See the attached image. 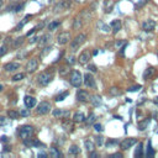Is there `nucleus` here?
Here are the masks:
<instances>
[{"label":"nucleus","instance_id":"f257e3e1","mask_svg":"<svg viewBox=\"0 0 158 158\" xmlns=\"http://www.w3.org/2000/svg\"><path fill=\"white\" fill-rule=\"evenodd\" d=\"M54 78V70L53 69H48V70H44L42 73H40V75L37 77V83L40 86H47Z\"/></svg>","mask_w":158,"mask_h":158},{"label":"nucleus","instance_id":"f03ea898","mask_svg":"<svg viewBox=\"0 0 158 158\" xmlns=\"http://www.w3.org/2000/svg\"><path fill=\"white\" fill-rule=\"evenodd\" d=\"M69 83L74 88H80V85L83 84V74L79 70H72L69 75Z\"/></svg>","mask_w":158,"mask_h":158},{"label":"nucleus","instance_id":"7ed1b4c3","mask_svg":"<svg viewBox=\"0 0 158 158\" xmlns=\"http://www.w3.org/2000/svg\"><path fill=\"white\" fill-rule=\"evenodd\" d=\"M86 41V35L85 33H79L78 36H75L74 40L70 41V51L72 52H75L79 49V47Z\"/></svg>","mask_w":158,"mask_h":158},{"label":"nucleus","instance_id":"20e7f679","mask_svg":"<svg viewBox=\"0 0 158 158\" xmlns=\"http://www.w3.org/2000/svg\"><path fill=\"white\" fill-rule=\"evenodd\" d=\"M33 133H35V130H33V127L30 126V125H23V126L19 127V136H20V138H21L22 141H23V139H27V138H30V137H32Z\"/></svg>","mask_w":158,"mask_h":158},{"label":"nucleus","instance_id":"39448f33","mask_svg":"<svg viewBox=\"0 0 158 158\" xmlns=\"http://www.w3.org/2000/svg\"><path fill=\"white\" fill-rule=\"evenodd\" d=\"M51 110V104L48 101H41L38 105H37V109H36V114L37 115H46L48 114Z\"/></svg>","mask_w":158,"mask_h":158},{"label":"nucleus","instance_id":"423d86ee","mask_svg":"<svg viewBox=\"0 0 158 158\" xmlns=\"http://www.w3.org/2000/svg\"><path fill=\"white\" fill-rule=\"evenodd\" d=\"M83 83L86 88H90V89H95L96 88V83H95V79L94 77L90 74V73H85L83 75Z\"/></svg>","mask_w":158,"mask_h":158},{"label":"nucleus","instance_id":"0eeeda50","mask_svg":"<svg viewBox=\"0 0 158 158\" xmlns=\"http://www.w3.org/2000/svg\"><path fill=\"white\" fill-rule=\"evenodd\" d=\"M72 5V1L70 0H60L59 2H57L53 7V11L54 12H58V11H62V10H65V9H69Z\"/></svg>","mask_w":158,"mask_h":158},{"label":"nucleus","instance_id":"6e6552de","mask_svg":"<svg viewBox=\"0 0 158 158\" xmlns=\"http://www.w3.org/2000/svg\"><path fill=\"white\" fill-rule=\"evenodd\" d=\"M91 58V53L88 51V49H84L80 54H79V57H78V62L81 64V65H85V64H88L89 63V59Z\"/></svg>","mask_w":158,"mask_h":158},{"label":"nucleus","instance_id":"1a4fd4ad","mask_svg":"<svg viewBox=\"0 0 158 158\" xmlns=\"http://www.w3.org/2000/svg\"><path fill=\"white\" fill-rule=\"evenodd\" d=\"M70 40V33L69 32H60L58 36H57V43L60 44V46H64L69 42Z\"/></svg>","mask_w":158,"mask_h":158},{"label":"nucleus","instance_id":"9d476101","mask_svg":"<svg viewBox=\"0 0 158 158\" xmlns=\"http://www.w3.org/2000/svg\"><path fill=\"white\" fill-rule=\"evenodd\" d=\"M37 68H38V59L37 58H31L26 64V72H28V73L36 72Z\"/></svg>","mask_w":158,"mask_h":158},{"label":"nucleus","instance_id":"9b49d317","mask_svg":"<svg viewBox=\"0 0 158 158\" xmlns=\"http://www.w3.org/2000/svg\"><path fill=\"white\" fill-rule=\"evenodd\" d=\"M137 143V139L136 138H132V137H128V138H125L122 142H121V149H123V151H126V149H130L133 144H136Z\"/></svg>","mask_w":158,"mask_h":158},{"label":"nucleus","instance_id":"f8f14e48","mask_svg":"<svg viewBox=\"0 0 158 158\" xmlns=\"http://www.w3.org/2000/svg\"><path fill=\"white\" fill-rule=\"evenodd\" d=\"M77 100L78 101H81V102H86V101H90V94L86 91V90H78L77 91Z\"/></svg>","mask_w":158,"mask_h":158},{"label":"nucleus","instance_id":"ddd939ff","mask_svg":"<svg viewBox=\"0 0 158 158\" xmlns=\"http://www.w3.org/2000/svg\"><path fill=\"white\" fill-rule=\"evenodd\" d=\"M154 27H156V22H154L153 20H151V19H148V20H146V21L142 22V28H143L144 31H147V32L153 31Z\"/></svg>","mask_w":158,"mask_h":158},{"label":"nucleus","instance_id":"4468645a","mask_svg":"<svg viewBox=\"0 0 158 158\" xmlns=\"http://www.w3.org/2000/svg\"><path fill=\"white\" fill-rule=\"evenodd\" d=\"M23 102H25V106H26V107H28V109L35 107V106H36V104H37L36 99H35L33 96H30V95H26V96L23 98Z\"/></svg>","mask_w":158,"mask_h":158},{"label":"nucleus","instance_id":"2eb2a0df","mask_svg":"<svg viewBox=\"0 0 158 158\" xmlns=\"http://www.w3.org/2000/svg\"><path fill=\"white\" fill-rule=\"evenodd\" d=\"M70 115V112L69 111H64V110H62V109H54L53 110V116L54 117H59V118H67L68 116Z\"/></svg>","mask_w":158,"mask_h":158},{"label":"nucleus","instance_id":"dca6fc26","mask_svg":"<svg viewBox=\"0 0 158 158\" xmlns=\"http://www.w3.org/2000/svg\"><path fill=\"white\" fill-rule=\"evenodd\" d=\"M4 69L6 72H15V70L20 69V63H17V62H9V63H6L4 65Z\"/></svg>","mask_w":158,"mask_h":158},{"label":"nucleus","instance_id":"f3484780","mask_svg":"<svg viewBox=\"0 0 158 158\" xmlns=\"http://www.w3.org/2000/svg\"><path fill=\"white\" fill-rule=\"evenodd\" d=\"M85 118L86 117H85V115L81 111H77L73 115V122H75V123H81V122L85 121Z\"/></svg>","mask_w":158,"mask_h":158},{"label":"nucleus","instance_id":"a211bd4d","mask_svg":"<svg viewBox=\"0 0 158 158\" xmlns=\"http://www.w3.org/2000/svg\"><path fill=\"white\" fill-rule=\"evenodd\" d=\"M51 35L49 33H44L41 38H40V41H38V47H44V46H47L49 42H51Z\"/></svg>","mask_w":158,"mask_h":158},{"label":"nucleus","instance_id":"6ab92c4d","mask_svg":"<svg viewBox=\"0 0 158 158\" xmlns=\"http://www.w3.org/2000/svg\"><path fill=\"white\" fill-rule=\"evenodd\" d=\"M83 23H84L83 17H81L80 15L77 16V17L74 19V21H73V30H80V28L83 27Z\"/></svg>","mask_w":158,"mask_h":158},{"label":"nucleus","instance_id":"aec40b11","mask_svg":"<svg viewBox=\"0 0 158 158\" xmlns=\"http://www.w3.org/2000/svg\"><path fill=\"white\" fill-rule=\"evenodd\" d=\"M110 27L112 28V32H114V33H117V32L121 30V21H120V20H114V21H111Z\"/></svg>","mask_w":158,"mask_h":158},{"label":"nucleus","instance_id":"412c9836","mask_svg":"<svg viewBox=\"0 0 158 158\" xmlns=\"http://www.w3.org/2000/svg\"><path fill=\"white\" fill-rule=\"evenodd\" d=\"M63 154H62V152L59 151V148H57V147H51V149H49V157H52V158H59V157H62Z\"/></svg>","mask_w":158,"mask_h":158},{"label":"nucleus","instance_id":"4be33fe9","mask_svg":"<svg viewBox=\"0 0 158 158\" xmlns=\"http://www.w3.org/2000/svg\"><path fill=\"white\" fill-rule=\"evenodd\" d=\"M90 102L93 104V106H100L102 102V99L100 95H93L90 96Z\"/></svg>","mask_w":158,"mask_h":158},{"label":"nucleus","instance_id":"5701e85b","mask_svg":"<svg viewBox=\"0 0 158 158\" xmlns=\"http://www.w3.org/2000/svg\"><path fill=\"white\" fill-rule=\"evenodd\" d=\"M28 19H31V15H26V16L22 19V21H21V22H20V23H19V25L15 27V30H14V31H20V30H21V28H22V27H23V26L27 23Z\"/></svg>","mask_w":158,"mask_h":158},{"label":"nucleus","instance_id":"b1692460","mask_svg":"<svg viewBox=\"0 0 158 158\" xmlns=\"http://www.w3.org/2000/svg\"><path fill=\"white\" fill-rule=\"evenodd\" d=\"M153 73H154V68L153 67H148L146 70H144V73H143V79H149L152 75H153Z\"/></svg>","mask_w":158,"mask_h":158},{"label":"nucleus","instance_id":"393cba45","mask_svg":"<svg viewBox=\"0 0 158 158\" xmlns=\"http://www.w3.org/2000/svg\"><path fill=\"white\" fill-rule=\"evenodd\" d=\"M84 147H85V149H86L88 152H91V151H94L95 144H94V142H93V141L86 139V141H84Z\"/></svg>","mask_w":158,"mask_h":158},{"label":"nucleus","instance_id":"a878e982","mask_svg":"<svg viewBox=\"0 0 158 158\" xmlns=\"http://www.w3.org/2000/svg\"><path fill=\"white\" fill-rule=\"evenodd\" d=\"M68 152H69V154H73V156H77V154H79L80 153V148L77 146V144H73L72 147H69V149H68Z\"/></svg>","mask_w":158,"mask_h":158},{"label":"nucleus","instance_id":"bb28decb","mask_svg":"<svg viewBox=\"0 0 158 158\" xmlns=\"http://www.w3.org/2000/svg\"><path fill=\"white\" fill-rule=\"evenodd\" d=\"M143 156V144L142 143H138V146H137V148H136V151H135V157H142Z\"/></svg>","mask_w":158,"mask_h":158},{"label":"nucleus","instance_id":"cd10ccee","mask_svg":"<svg viewBox=\"0 0 158 158\" xmlns=\"http://www.w3.org/2000/svg\"><path fill=\"white\" fill-rule=\"evenodd\" d=\"M23 40H25V37H19V38H16L15 41H14V43H12V48H19L22 43H23Z\"/></svg>","mask_w":158,"mask_h":158},{"label":"nucleus","instance_id":"c85d7f7f","mask_svg":"<svg viewBox=\"0 0 158 158\" xmlns=\"http://www.w3.org/2000/svg\"><path fill=\"white\" fill-rule=\"evenodd\" d=\"M95 118H96V115H95L94 112H90V114H89V116L85 118V121H86V123H88V125H91V123H94V122H95Z\"/></svg>","mask_w":158,"mask_h":158},{"label":"nucleus","instance_id":"c756f323","mask_svg":"<svg viewBox=\"0 0 158 158\" xmlns=\"http://www.w3.org/2000/svg\"><path fill=\"white\" fill-rule=\"evenodd\" d=\"M147 157H153L154 156V151L152 148V144H151V141L147 142V153H146Z\"/></svg>","mask_w":158,"mask_h":158},{"label":"nucleus","instance_id":"7c9ffc66","mask_svg":"<svg viewBox=\"0 0 158 158\" xmlns=\"http://www.w3.org/2000/svg\"><path fill=\"white\" fill-rule=\"evenodd\" d=\"M109 94H110L111 96H117V95L121 94V90H120L118 88H116V86H112V88L109 90Z\"/></svg>","mask_w":158,"mask_h":158},{"label":"nucleus","instance_id":"2f4dec72","mask_svg":"<svg viewBox=\"0 0 158 158\" xmlns=\"http://www.w3.org/2000/svg\"><path fill=\"white\" fill-rule=\"evenodd\" d=\"M7 116H9V118L15 120V118H17V117L20 116V114H19V111H15V110H9V111H7Z\"/></svg>","mask_w":158,"mask_h":158},{"label":"nucleus","instance_id":"473e14b6","mask_svg":"<svg viewBox=\"0 0 158 158\" xmlns=\"http://www.w3.org/2000/svg\"><path fill=\"white\" fill-rule=\"evenodd\" d=\"M59 25H60L59 21H52V22L48 23V30H49V31H54Z\"/></svg>","mask_w":158,"mask_h":158},{"label":"nucleus","instance_id":"72a5a7b5","mask_svg":"<svg viewBox=\"0 0 158 158\" xmlns=\"http://www.w3.org/2000/svg\"><path fill=\"white\" fill-rule=\"evenodd\" d=\"M68 95H69V91H64V93H62V94L57 95V96L54 98V100H56V101H63Z\"/></svg>","mask_w":158,"mask_h":158},{"label":"nucleus","instance_id":"f704fd0d","mask_svg":"<svg viewBox=\"0 0 158 158\" xmlns=\"http://www.w3.org/2000/svg\"><path fill=\"white\" fill-rule=\"evenodd\" d=\"M22 9H23V4H21V5H11V6H9V10H12V11H15V12L21 11Z\"/></svg>","mask_w":158,"mask_h":158},{"label":"nucleus","instance_id":"c9c22d12","mask_svg":"<svg viewBox=\"0 0 158 158\" xmlns=\"http://www.w3.org/2000/svg\"><path fill=\"white\" fill-rule=\"evenodd\" d=\"M25 78V73H17V74H15L14 77H12V80L14 81H20V80H22Z\"/></svg>","mask_w":158,"mask_h":158},{"label":"nucleus","instance_id":"e433bc0d","mask_svg":"<svg viewBox=\"0 0 158 158\" xmlns=\"http://www.w3.org/2000/svg\"><path fill=\"white\" fill-rule=\"evenodd\" d=\"M7 51H9V47H7V44H6V43H4V44L0 47V57L5 56V54L7 53Z\"/></svg>","mask_w":158,"mask_h":158},{"label":"nucleus","instance_id":"4c0bfd02","mask_svg":"<svg viewBox=\"0 0 158 158\" xmlns=\"http://www.w3.org/2000/svg\"><path fill=\"white\" fill-rule=\"evenodd\" d=\"M19 114H20V116H22V117H27V116H30L31 112H30V109L27 107V109H21Z\"/></svg>","mask_w":158,"mask_h":158},{"label":"nucleus","instance_id":"58836bf2","mask_svg":"<svg viewBox=\"0 0 158 158\" xmlns=\"http://www.w3.org/2000/svg\"><path fill=\"white\" fill-rule=\"evenodd\" d=\"M51 49H52V47H51V46H44L43 51L41 52V56H42V57H44L47 53H49V52H51Z\"/></svg>","mask_w":158,"mask_h":158},{"label":"nucleus","instance_id":"ea45409f","mask_svg":"<svg viewBox=\"0 0 158 158\" xmlns=\"http://www.w3.org/2000/svg\"><path fill=\"white\" fill-rule=\"evenodd\" d=\"M63 127H64L65 130L72 128V123L69 122V120H68V118H64V121H63Z\"/></svg>","mask_w":158,"mask_h":158},{"label":"nucleus","instance_id":"a19ab883","mask_svg":"<svg viewBox=\"0 0 158 158\" xmlns=\"http://www.w3.org/2000/svg\"><path fill=\"white\" fill-rule=\"evenodd\" d=\"M94 130H95L96 132H101L104 128H102V126H101L100 123H94Z\"/></svg>","mask_w":158,"mask_h":158},{"label":"nucleus","instance_id":"79ce46f5","mask_svg":"<svg viewBox=\"0 0 158 158\" xmlns=\"http://www.w3.org/2000/svg\"><path fill=\"white\" fill-rule=\"evenodd\" d=\"M147 123H148V120H146L144 122H141L139 125H138V128L142 131V130H146V126H147Z\"/></svg>","mask_w":158,"mask_h":158},{"label":"nucleus","instance_id":"37998d69","mask_svg":"<svg viewBox=\"0 0 158 158\" xmlns=\"http://www.w3.org/2000/svg\"><path fill=\"white\" fill-rule=\"evenodd\" d=\"M59 73H60V75H65L67 73H69V69H68V68H65V67H63V68H60V69H59Z\"/></svg>","mask_w":158,"mask_h":158},{"label":"nucleus","instance_id":"c03bdc74","mask_svg":"<svg viewBox=\"0 0 158 158\" xmlns=\"http://www.w3.org/2000/svg\"><path fill=\"white\" fill-rule=\"evenodd\" d=\"M102 143H104V137H101V136L96 137V144L98 146H102Z\"/></svg>","mask_w":158,"mask_h":158},{"label":"nucleus","instance_id":"a18cd8bd","mask_svg":"<svg viewBox=\"0 0 158 158\" xmlns=\"http://www.w3.org/2000/svg\"><path fill=\"white\" fill-rule=\"evenodd\" d=\"M7 123V118L4 116H0V126H5Z\"/></svg>","mask_w":158,"mask_h":158},{"label":"nucleus","instance_id":"49530a36","mask_svg":"<svg viewBox=\"0 0 158 158\" xmlns=\"http://www.w3.org/2000/svg\"><path fill=\"white\" fill-rule=\"evenodd\" d=\"M88 69H89L91 73H96V70H98L96 67H95L94 64H89V65H88Z\"/></svg>","mask_w":158,"mask_h":158},{"label":"nucleus","instance_id":"de8ad7c7","mask_svg":"<svg viewBox=\"0 0 158 158\" xmlns=\"http://www.w3.org/2000/svg\"><path fill=\"white\" fill-rule=\"evenodd\" d=\"M139 89H141V85H135V86L128 88L127 90H128V91H137V90H139Z\"/></svg>","mask_w":158,"mask_h":158},{"label":"nucleus","instance_id":"09e8293b","mask_svg":"<svg viewBox=\"0 0 158 158\" xmlns=\"http://www.w3.org/2000/svg\"><path fill=\"white\" fill-rule=\"evenodd\" d=\"M37 30H38V28H37V26H36V27H33V28H32V30H31V31H30V32H28L26 36H27V37H31V36H32V35H33V33H35Z\"/></svg>","mask_w":158,"mask_h":158},{"label":"nucleus","instance_id":"8fccbe9b","mask_svg":"<svg viewBox=\"0 0 158 158\" xmlns=\"http://www.w3.org/2000/svg\"><path fill=\"white\" fill-rule=\"evenodd\" d=\"M37 40H38V37L37 36H31V38H30V43H36L37 42Z\"/></svg>","mask_w":158,"mask_h":158},{"label":"nucleus","instance_id":"3c124183","mask_svg":"<svg viewBox=\"0 0 158 158\" xmlns=\"http://www.w3.org/2000/svg\"><path fill=\"white\" fill-rule=\"evenodd\" d=\"M74 59H75V58H74L73 56H72V57H69V58L67 59V62H68V64H74V62H75Z\"/></svg>","mask_w":158,"mask_h":158},{"label":"nucleus","instance_id":"603ef678","mask_svg":"<svg viewBox=\"0 0 158 158\" xmlns=\"http://www.w3.org/2000/svg\"><path fill=\"white\" fill-rule=\"evenodd\" d=\"M0 142H4V143L7 142V137H6V136H1V137H0Z\"/></svg>","mask_w":158,"mask_h":158},{"label":"nucleus","instance_id":"864d4df0","mask_svg":"<svg viewBox=\"0 0 158 158\" xmlns=\"http://www.w3.org/2000/svg\"><path fill=\"white\" fill-rule=\"evenodd\" d=\"M89 156H90V157H98L99 154H98L96 152H94V151H91V152H89Z\"/></svg>","mask_w":158,"mask_h":158},{"label":"nucleus","instance_id":"5fc2aeb1","mask_svg":"<svg viewBox=\"0 0 158 158\" xmlns=\"http://www.w3.org/2000/svg\"><path fill=\"white\" fill-rule=\"evenodd\" d=\"M116 143H117V141H109V142H107V147L111 146V144H116Z\"/></svg>","mask_w":158,"mask_h":158},{"label":"nucleus","instance_id":"6e6d98bb","mask_svg":"<svg viewBox=\"0 0 158 158\" xmlns=\"http://www.w3.org/2000/svg\"><path fill=\"white\" fill-rule=\"evenodd\" d=\"M111 157H118V158H121L122 154L121 153H114V154H111Z\"/></svg>","mask_w":158,"mask_h":158},{"label":"nucleus","instance_id":"4d7b16f0","mask_svg":"<svg viewBox=\"0 0 158 158\" xmlns=\"http://www.w3.org/2000/svg\"><path fill=\"white\" fill-rule=\"evenodd\" d=\"M123 43H125L123 41H117V42H116V47H120V46L123 44Z\"/></svg>","mask_w":158,"mask_h":158},{"label":"nucleus","instance_id":"13d9d810","mask_svg":"<svg viewBox=\"0 0 158 158\" xmlns=\"http://www.w3.org/2000/svg\"><path fill=\"white\" fill-rule=\"evenodd\" d=\"M38 157H47L46 153H38Z\"/></svg>","mask_w":158,"mask_h":158},{"label":"nucleus","instance_id":"bf43d9fd","mask_svg":"<svg viewBox=\"0 0 158 158\" xmlns=\"http://www.w3.org/2000/svg\"><path fill=\"white\" fill-rule=\"evenodd\" d=\"M75 1H77V2H84L85 0H75Z\"/></svg>","mask_w":158,"mask_h":158},{"label":"nucleus","instance_id":"052dcab7","mask_svg":"<svg viewBox=\"0 0 158 158\" xmlns=\"http://www.w3.org/2000/svg\"><path fill=\"white\" fill-rule=\"evenodd\" d=\"M1 6H2V0H0V9H1Z\"/></svg>","mask_w":158,"mask_h":158},{"label":"nucleus","instance_id":"680f3d73","mask_svg":"<svg viewBox=\"0 0 158 158\" xmlns=\"http://www.w3.org/2000/svg\"><path fill=\"white\" fill-rule=\"evenodd\" d=\"M2 88H4V86H2V85H0V91L2 90Z\"/></svg>","mask_w":158,"mask_h":158},{"label":"nucleus","instance_id":"e2e57ef3","mask_svg":"<svg viewBox=\"0 0 158 158\" xmlns=\"http://www.w3.org/2000/svg\"><path fill=\"white\" fill-rule=\"evenodd\" d=\"M0 41H1V36H0Z\"/></svg>","mask_w":158,"mask_h":158}]
</instances>
